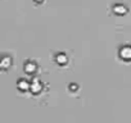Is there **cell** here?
<instances>
[{"label": "cell", "mask_w": 131, "mask_h": 123, "mask_svg": "<svg viewBox=\"0 0 131 123\" xmlns=\"http://www.w3.org/2000/svg\"><path fill=\"white\" fill-rule=\"evenodd\" d=\"M36 64L34 63V61H28V63L25 66V71H26V73H28V75H31V73H35V71H36Z\"/></svg>", "instance_id": "4"}, {"label": "cell", "mask_w": 131, "mask_h": 123, "mask_svg": "<svg viewBox=\"0 0 131 123\" xmlns=\"http://www.w3.org/2000/svg\"><path fill=\"white\" fill-rule=\"evenodd\" d=\"M12 66V59L8 56H3L0 59V68L2 69H8Z\"/></svg>", "instance_id": "3"}, {"label": "cell", "mask_w": 131, "mask_h": 123, "mask_svg": "<svg viewBox=\"0 0 131 123\" xmlns=\"http://www.w3.org/2000/svg\"><path fill=\"white\" fill-rule=\"evenodd\" d=\"M18 89L22 90V91H26V90L30 89V83L27 81H25V80H19L18 81Z\"/></svg>", "instance_id": "6"}, {"label": "cell", "mask_w": 131, "mask_h": 123, "mask_svg": "<svg viewBox=\"0 0 131 123\" xmlns=\"http://www.w3.org/2000/svg\"><path fill=\"white\" fill-rule=\"evenodd\" d=\"M119 56L125 60H130L131 59V46H123L119 50Z\"/></svg>", "instance_id": "1"}, {"label": "cell", "mask_w": 131, "mask_h": 123, "mask_svg": "<svg viewBox=\"0 0 131 123\" xmlns=\"http://www.w3.org/2000/svg\"><path fill=\"white\" fill-rule=\"evenodd\" d=\"M41 89H42V85H41V82L37 81V80H35L34 82L30 83V90H31L34 94H39V92L41 91Z\"/></svg>", "instance_id": "2"}, {"label": "cell", "mask_w": 131, "mask_h": 123, "mask_svg": "<svg viewBox=\"0 0 131 123\" xmlns=\"http://www.w3.org/2000/svg\"><path fill=\"white\" fill-rule=\"evenodd\" d=\"M34 2H36V3H42L44 0H34Z\"/></svg>", "instance_id": "8"}, {"label": "cell", "mask_w": 131, "mask_h": 123, "mask_svg": "<svg viewBox=\"0 0 131 123\" xmlns=\"http://www.w3.org/2000/svg\"><path fill=\"white\" fill-rule=\"evenodd\" d=\"M113 12H114L116 14L122 16V14H125V13L127 12V8L123 7V5H114V7H113Z\"/></svg>", "instance_id": "5"}, {"label": "cell", "mask_w": 131, "mask_h": 123, "mask_svg": "<svg viewBox=\"0 0 131 123\" xmlns=\"http://www.w3.org/2000/svg\"><path fill=\"white\" fill-rule=\"evenodd\" d=\"M66 61H67V56H66V54H58L57 63L58 64H66Z\"/></svg>", "instance_id": "7"}]
</instances>
